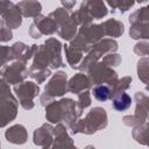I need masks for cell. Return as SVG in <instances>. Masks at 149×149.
Here are the masks:
<instances>
[{
  "mask_svg": "<svg viewBox=\"0 0 149 149\" xmlns=\"http://www.w3.org/2000/svg\"><path fill=\"white\" fill-rule=\"evenodd\" d=\"M130 104H132V99L127 93H122L116 98H114L113 100V106L116 111H126L130 107Z\"/></svg>",
  "mask_w": 149,
  "mask_h": 149,
  "instance_id": "1",
  "label": "cell"
},
{
  "mask_svg": "<svg viewBox=\"0 0 149 149\" xmlns=\"http://www.w3.org/2000/svg\"><path fill=\"white\" fill-rule=\"evenodd\" d=\"M93 94H94L95 99H98L99 101H106L109 97V90H108L107 86L100 85V86H97L93 90Z\"/></svg>",
  "mask_w": 149,
  "mask_h": 149,
  "instance_id": "2",
  "label": "cell"
}]
</instances>
